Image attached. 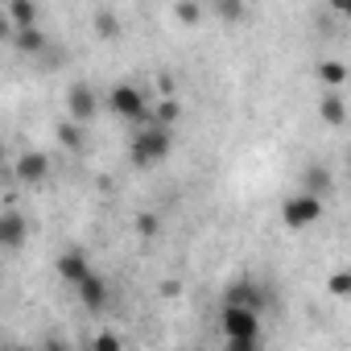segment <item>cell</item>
<instances>
[{
	"mask_svg": "<svg viewBox=\"0 0 351 351\" xmlns=\"http://www.w3.org/2000/svg\"><path fill=\"white\" fill-rule=\"evenodd\" d=\"M173 153V128H161V124H149V128H136L132 141H128V161L136 169H153L157 161H165Z\"/></svg>",
	"mask_w": 351,
	"mask_h": 351,
	"instance_id": "cell-1",
	"label": "cell"
},
{
	"mask_svg": "<svg viewBox=\"0 0 351 351\" xmlns=\"http://www.w3.org/2000/svg\"><path fill=\"white\" fill-rule=\"evenodd\" d=\"M120 120H128L132 128H149V104H145V91L136 83H116L104 99Z\"/></svg>",
	"mask_w": 351,
	"mask_h": 351,
	"instance_id": "cell-2",
	"label": "cell"
},
{
	"mask_svg": "<svg viewBox=\"0 0 351 351\" xmlns=\"http://www.w3.org/2000/svg\"><path fill=\"white\" fill-rule=\"evenodd\" d=\"M322 215H326V203L314 199V195H306V191H293V195L281 199V223H285L289 232H306V228H314Z\"/></svg>",
	"mask_w": 351,
	"mask_h": 351,
	"instance_id": "cell-3",
	"label": "cell"
},
{
	"mask_svg": "<svg viewBox=\"0 0 351 351\" xmlns=\"http://www.w3.org/2000/svg\"><path fill=\"white\" fill-rule=\"evenodd\" d=\"M223 306H240V310H256V314H265L269 293H265V285H261L256 277H236V281L223 289Z\"/></svg>",
	"mask_w": 351,
	"mask_h": 351,
	"instance_id": "cell-4",
	"label": "cell"
},
{
	"mask_svg": "<svg viewBox=\"0 0 351 351\" xmlns=\"http://www.w3.org/2000/svg\"><path fill=\"white\" fill-rule=\"evenodd\" d=\"M95 116H99V91L91 83H71L66 87V120L91 124Z\"/></svg>",
	"mask_w": 351,
	"mask_h": 351,
	"instance_id": "cell-5",
	"label": "cell"
},
{
	"mask_svg": "<svg viewBox=\"0 0 351 351\" xmlns=\"http://www.w3.org/2000/svg\"><path fill=\"white\" fill-rule=\"evenodd\" d=\"M219 330H223V339H261V314L240 310V306H223L219 310Z\"/></svg>",
	"mask_w": 351,
	"mask_h": 351,
	"instance_id": "cell-6",
	"label": "cell"
},
{
	"mask_svg": "<svg viewBox=\"0 0 351 351\" xmlns=\"http://www.w3.org/2000/svg\"><path fill=\"white\" fill-rule=\"evenodd\" d=\"M13 173H17V178H21L25 186H38V182H46V178H50V153H42V149H25V153L17 157Z\"/></svg>",
	"mask_w": 351,
	"mask_h": 351,
	"instance_id": "cell-7",
	"label": "cell"
},
{
	"mask_svg": "<svg viewBox=\"0 0 351 351\" xmlns=\"http://www.w3.org/2000/svg\"><path fill=\"white\" fill-rule=\"evenodd\" d=\"M298 191H306V195H314V199H330L335 195V173H330V165H322V161H310L306 169H302V186Z\"/></svg>",
	"mask_w": 351,
	"mask_h": 351,
	"instance_id": "cell-8",
	"label": "cell"
},
{
	"mask_svg": "<svg viewBox=\"0 0 351 351\" xmlns=\"http://www.w3.org/2000/svg\"><path fill=\"white\" fill-rule=\"evenodd\" d=\"M0 17H5L9 38H13L17 29H34L38 25V5L34 0H5V5H0Z\"/></svg>",
	"mask_w": 351,
	"mask_h": 351,
	"instance_id": "cell-9",
	"label": "cell"
},
{
	"mask_svg": "<svg viewBox=\"0 0 351 351\" xmlns=\"http://www.w3.org/2000/svg\"><path fill=\"white\" fill-rule=\"evenodd\" d=\"M75 293H79V306H83V310H91V314H95V310H104V306L112 302V285H108L99 273H91Z\"/></svg>",
	"mask_w": 351,
	"mask_h": 351,
	"instance_id": "cell-10",
	"label": "cell"
},
{
	"mask_svg": "<svg viewBox=\"0 0 351 351\" xmlns=\"http://www.w3.org/2000/svg\"><path fill=\"white\" fill-rule=\"evenodd\" d=\"M25 236H29V219L17 207H9L5 215H0V244H5V248H21Z\"/></svg>",
	"mask_w": 351,
	"mask_h": 351,
	"instance_id": "cell-11",
	"label": "cell"
},
{
	"mask_svg": "<svg viewBox=\"0 0 351 351\" xmlns=\"http://www.w3.org/2000/svg\"><path fill=\"white\" fill-rule=\"evenodd\" d=\"M54 269H58V277H62L71 289H79V285L91 277V265H87V256H83V252H62Z\"/></svg>",
	"mask_w": 351,
	"mask_h": 351,
	"instance_id": "cell-12",
	"label": "cell"
},
{
	"mask_svg": "<svg viewBox=\"0 0 351 351\" xmlns=\"http://www.w3.org/2000/svg\"><path fill=\"white\" fill-rule=\"evenodd\" d=\"M9 42H13V46H17L21 54H29V58H38V62H42V58H46V50H50V42H46V34H42L38 25H34V29H17V34H13Z\"/></svg>",
	"mask_w": 351,
	"mask_h": 351,
	"instance_id": "cell-13",
	"label": "cell"
},
{
	"mask_svg": "<svg viewBox=\"0 0 351 351\" xmlns=\"http://www.w3.org/2000/svg\"><path fill=\"white\" fill-rule=\"evenodd\" d=\"M318 116H322V124L343 128V124H347V99H343L339 91H322V99H318Z\"/></svg>",
	"mask_w": 351,
	"mask_h": 351,
	"instance_id": "cell-14",
	"label": "cell"
},
{
	"mask_svg": "<svg viewBox=\"0 0 351 351\" xmlns=\"http://www.w3.org/2000/svg\"><path fill=\"white\" fill-rule=\"evenodd\" d=\"M318 83H322L326 91H339V87L347 83V62H339V58L318 62Z\"/></svg>",
	"mask_w": 351,
	"mask_h": 351,
	"instance_id": "cell-15",
	"label": "cell"
},
{
	"mask_svg": "<svg viewBox=\"0 0 351 351\" xmlns=\"http://www.w3.org/2000/svg\"><path fill=\"white\" fill-rule=\"evenodd\" d=\"M54 136H58V145H62V149H71V153H79V149H83V124H75V120H62V124L54 128Z\"/></svg>",
	"mask_w": 351,
	"mask_h": 351,
	"instance_id": "cell-16",
	"label": "cell"
},
{
	"mask_svg": "<svg viewBox=\"0 0 351 351\" xmlns=\"http://www.w3.org/2000/svg\"><path fill=\"white\" fill-rule=\"evenodd\" d=\"M203 17H207V9L195 5V0H178V5H173V21L178 25H203Z\"/></svg>",
	"mask_w": 351,
	"mask_h": 351,
	"instance_id": "cell-17",
	"label": "cell"
},
{
	"mask_svg": "<svg viewBox=\"0 0 351 351\" xmlns=\"http://www.w3.org/2000/svg\"><path fill=\"white\" fill-rule=\"evenodd\" d=\"M326 293L339 298V302H351V269H335L326 277Z\"/></svg>",
	"mask_w": 351,
	"mask_h": 351,
	"instance_id": "cell-18",
	"label": "cell"
},
{
	"mask_svg": "<svg viewBox=\"0 0 351 351\" xmlns=\"http://www.w3.org/2000/svg\"><path fill=\"white\" fill-rule=\"evenodd\" d=\"M91 25H95V34H99L104 42L120 38V21H116V13H112V9H99V13L91 17Z\"/></svg>",
	"mask_w": 351,
	"mask_h": 351,
	"instance_id": "cell-19",
	"label": "cell"
},
{
	"mask_svg": "<svg viewBox=\"0 0 351 351\" xmlns=\"http://www.w3.org/2000/svg\"><path fill=\"white\" fill-rule=\"evenodd\" d=\"M153 116H157L161 128H173V124H178V116H182V104H178V99H157Z\"/></svg>",
	"mask_w": 351,
	"mask_h": 351,
	"instance_id": "cell-20",
	"label": "cell"
},
{
	"mask_svg": "<svg viewBox=\"0 0 351 351\" xmlns=\"http://www.w3.org/2000/svg\"><path fill=\"white\" fill-rule=\"evenodd\" d=\"M132 232H136L141 240H153V236L161 232V215H153V211H141V215L132 219Z\"/></svg>",
	"mask_w": 351,
	"mask_h": 351,
	"instance_id": "cell-21",
	"label": "cell"
},
{
	"mask_svg": "<svg viewBox=\"0 0 351 351\" xmlns=\"http://www.w3.org/2000/svg\"><path fill=\"white\" fill-rule=\"evenodd\" d=\"M91 351H124V343H120L116 330H99V335L91 339Z\"/></svg>",
	"mask_w": 351,
	"mask_h": 351,
	"instance_id": "cell-22",
	"label": "cell"
},
{
	"mask_svg": "<svg viewBox=\"0 0 351 351\" xmlns=\"http://www.w3.org/2000/svg\"><path fill=\"white\" fill-rule=\"evenodd\" d=\"M244 13H248V9L240 5V0H219V5H215V17H219V21H240Z\"/></svg>",
	"mask_w": 351,
	"mask_h": 351,
	"instance_id": "cell-23",
	"label": "cell"
},
{
	"mask_svg": "<svg viewBox=\"0 0 351 351\" xmlns=\"http://www.w3.org/2000/svg\"><path fill=\"white\" fill-rule=\"evenodd\" d=\"M223 351H265V339H223Z\"/></svg>",
	"mask_w": 351,
	"mask_h": 351,
	"instance_id": "cell-24",
	"label": "cell"
},
{
	"mask_svg": "<svg viewBox=\"0 0 351 351\" xmlns=\"http://www.w3.org/2000/svg\"><path fill=\"white\" fill-rule=\"evenodd\" d=\"M42 351H71V347H66V343H62V339H58V335H50V339H46V343H42Z\"/></svg>",
	"mask_w": 351,
	"mask_h": 351,
	"instance_id": "cell-25",
	"label": "cell"
},
{
	"mask_svg": "<svg viewBox=\"0 0 351 351\" xmlns=\"http://www.w3.org/2000/svg\"><path fill=\"white\" fill-rule=\"evenodd\" d=\"M178 289H182L178 281H161V293H165V298H178Z\"/></svg>",
	"mask_w": 351,
	"mask_h": 351,
	"instance_id": "cell-26",
	"label": "cell"
},
{
	"mask_svg": "<svg viewBox=\"0 0 351 351\" xmlns=\"http://www.w3.org/2000/svg\"><path fill=\"white\" fill-rule=\"evenodd\" d=\"M13 351H42V347H13Z\"/></svg>",
	"mask_w": 351,
	"mask_h": 351,
	"instance_id": "cell-27",
	"label": "cell"
},
{
	"mask_svg": "<svg viewBox=\"0 0 351 351\" xmlns=\"http://www.w3.org/2000/svg\"><path fill=\"white\" fill-rule=\"evenodd\" d=\"M347 165H351V153H347Z\"/></svg>",
	"mask_w": 351,
	"mask_h": 351,
	"instance_id": "cell-28",
	"label": "cell"
}]
</instances>
